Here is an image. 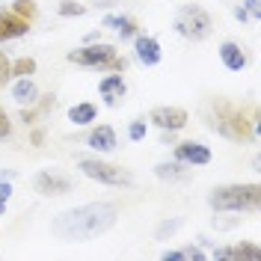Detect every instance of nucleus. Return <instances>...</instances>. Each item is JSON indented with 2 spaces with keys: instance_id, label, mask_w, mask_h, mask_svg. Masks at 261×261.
Segmentation results:
<instances>
[{
  "instance_id": "f257e3e1",
  "label": "nucleus",
  "mask_w": 261,
  "mask_h": 261,
  "mask_svg": "<svg viewBox=\"0 0 261 261\" xmlns=\"http://www.w3.org/2000/svg\"><path fill=\"white\" fill-rule=\"evenodd\" d=\"M113 223H116V205H110V202H89V205H81V208H71V211L60 214L50 223V231L60 241H89V238L104 234Z\"/></svg>"
},
{
  "instance_id": "f03ea898",
  "label": "nucleus",
  "mask_w": 261,
  "mask_h": 261,
  "mask_svg": "<svg viewBox=\"0 0 261 261\" xmlns=\"http://www.w3.org/2000/svg\"><path fill=\"white\" fill-rule=\"evenodd\" d=\"M261 202V187L258 184H226V187H214L208 196V205L214 211H255Z\"/></svg>"
},
{
  "instance_id": "7ed1b4c3",
  "label": "nucleus",
  "mask_w": 261,
  "mask_h": 261,
  "mask_svg": "<svg viewBox=\"0 0 261 261\" xmlns=\"http://www.w3.org/2000/svg\"><path fill=\"white\" fill-rule=\"evenodd\" d=\"M175 30L184 36V39H205L208 33H211V15L202 9V6H196V3H187V6H181L178 15H175Z\"/></svg>"
},
{
  "instance_id": "20e7f679",
  "label": "nucleus",
  "mask_w": 261,
  "mask_h": 261,
  "mask_svg": "<svg viewBox=\"0 0 261 261\" xmlns=\"http://www.w3.org/2000/svg\"><path fill=\"white\" fill-rule=\"evenodd\" d=\"M116 60V48L113 45H86V48L68 50V63L74 65H86V68H110V63Z\"/></svg>"
},
{
  "instance_id": "39448f33",
  "label": "nucleus",
  "mask_w": 261,
  "mask_h": 261,
  "mask_svg": "<svg viewBox=\"0 0 261 261\" xmlns=\"http://www.w3.org/2000/svg\"><path fill=\"white\" fill-rule=\"evenodd\" d=\"M81 172L83 175H89V178L95 181H104V184H130V172H125L122 166H113V163H104L98 161V158H83L81 163Z\"/></svg>"
},
{
  "instance_id": "423d86ee",
  "label": "nucleus",
  "mask_w": 261,
  "mask_h": 261,
  "mask_svg": "<svg viewBox=\"0 0 261 261\" xmlns=\"http://www.w3.org/2000/svg\"><path fill=\"white\" fill-rule=\"evenodd\" d=\"M33 184H36V190L42 196H63L71 190V178L68 175H60L57 169H42L36 178H33Z\"/></svg>"
},
{
  "instance_id": "0eeeda50",
  "label": "nucleus",
  "mask_w": 261,
  "mask_h": 261,
  "mask_svg": "<svg viewBox=\"0 0 261 261\" xmlns=\"http://www.w3.org/2000/svg\"><path fill=\"white\" fill-rule=\"evenodd\" d=\"M175 161L178 163H187V166H205L211 163V148L202 146V143H178L175 146Z\"/></svg>"
},
{
  "instance_id": "6e6552de",
  "label": "nucleus",
  "mask_w": 261,
  "mask_h": 261,
  "mask_svg": "<svg viewBox=\"0 0 261 261\" xmlns=\"http://www.w3.org/2000/svg\"><path fill=\"white\" fill-rule=\"evenodd\" d=\"M223 113L226 116H217V122H214V128L220 130V134H226L231 140H244L246 137V122L241 113H234L231 107H223Z\"/></svg>"
},
{
  "instance_id": "1a4fd4ad",
  "label": "nucleus",
  "mask_w": 261,
  "mask_h": 261,
  "mask_svg": "<svg viewBox=\"0 0 261 261\" xmlns=\"http://www.w3.org/2000/svg\"><path fill=\"white\" fill-rule=\"evenodd\" d=\"M151 122L163 130H181L187 125V113L181 107H158L151 110Z\"/></svg>"
},
{
  "instance_id": "9d476101",
  "label": "nucleus",
  "mask_w": 261,
  "mask_h": 261,
  "mask_svg": "<svg viewBox=\"0 0 261 261\" xmlns=\"http://www.w3.org/2000/svg\"><path fill=\"white\" fill-rule=\"evenodd\" d=\"M30 30V21L18 18L15 12H0V42H9V39H18V36H27Z\"/></svg>"
},
{
  "instance_id": "9b49d317",
  "label": "nucleus",
  "mask_w": 261,
  "mask_h": 261,
  "mask_svg": "<svg viewBox=\"0 0 261 261\" xmlns=\"http://www.w3.org/2000/svg\"><path fill=\"white\" fill-rule=\"evenodd\" d=\"M214 258L220 261H238V258H249V261H261V249L252 244H238V246H228V249H214Z\"/></svg>"
},
{
  "instance_id": "f8f14e48",
  "label": "nucleus",
  "mask_w": 261,
  "mask_h": 261,
  "mask_svg": "<svg viewBox=\"0 0 261 261\" xmlns=\"http://www.w3.org/2000/svg\"><path fill=\"white\" fill-rule=\"evenodd\" d=\"M137 60L143 65H158L161 63V45L151 36H137Z\"/></svg>"
},
{
  "instance_id": "ddd939ff",
  "label": "nucleus",
  "mask_w": 261,
  "mask_h": 261,
  "mask_svg": "<svg viewBox=\"0 0 261 261\" xmlns=\"http://www.w3.org/2000/svg\"><path fill=\"white\" fill-rule=\"evenodd\" d=\"M220 60H223V65H226L228 71H241L246 65V54L241 45H234V42H223L220 45Z\"/></svg>"
},
{
  "instance_id": "4468645a",
  "label": "nucleus",
  "mask_w": 261,
  "mask_h": 261,
  "mask_svg": "<svg viewBox=\"0 0 261 261\" xmlns=\"http://www.w3.org/2000/svg\"><path fill=\"white\" fill-rule=\"evenodd\" d=\"M98 89H101L104 101H107L110 107H116V104H119V98L125 95V81H122V74H107L104 81L98 83Z\"/></svg>"
},
{
  "instance_id": "2eb2a0df",
  "label": "nucleus",
  "mask_w": 261,
  "mask_h": 261,
  "mask_svg": "<svg viewBox=\"0 0 261 261\" xmlns=\"http://www.w3.org/2000/svg\"><path fill=\"white\" fill-rule=\"evenodd\" d=\"M86 143H89V148H95V151H113L116 148V130L110 128V125H101V128H95L86 137Z\"/></svg>"
},
{
  "instance_id": "dca6fc26",
  "label": "nucleus",
  "mask_w": 261,
  "mask_h": 261,
  "mask_svg": "<svg viewBox=\"0 0 261 261\" xmlns=\"http://www.w3.org/2000/svg\"><path fill=\"white\" fill-rule=\"evenodd\" d=\"M36 95H39V89H36V83H33L30 77H21V81L12 86V98H15L18 104H33Z\"/></svg>"
},
{
  "instance_id": "f3484780",
  "label": "nucleus",
  "mask_w": 261,
  "mask_h": 261,
  "mask_svg": "<svg viewBox=\"0 0 261 261\" xmlns=\"http://www.w3.org/2000/svg\"><path fill=\"white\" fill-rule=\"evenodd\" d=\"M104 27H113V30H119L122 39H128V36L137 33V21L128 18V15H107L104 18Z\"/></svg>"
},
{
  "instance_id": "a211bd4d",
  "label": "nucleus",
  "mask_w": 261,
  "mask_h": 261,
  "mask_svg": "<svg viewBox=\"0 0 261 261\" xmlns=\"http://www.w3.org/2000/svg\"><path fill=\"white\" fill-rule=\"evenodd\" d=\"M187 163H158L154 166V172H158V178L163 181H181V178H187V169H184Z\"/></svg>"
},
{
  "instance_id": "6ab92c4d",
  "label": "nucleus",
  "mask_w": 261,
  "mask_h": 261,
  "mask_svg": "<svg viewBox=\"0 0 261 261\" xmlns=\"http://www.w3.org/2000/svg\"><path fill=\"white\" fill-rule=\"evenodd\" d=\"M95 104H74L71 110H68V119L74 122V125H89V122H95Z\"/></svg>"
},
{
  "instance_id": "aec40b11",
  "label": "nucleus",
  "mask_w": 261,
  "mask_h": 261,
  "mask_svg": "<svg viewBox=\"0 0 261 261\" xmlns=\"http://www.w3.org/2000/svg\"><path fill=\"white\" fill-rule=\"evenodd\" d=\"M12 12H15L18 18H24V21H33V18H36V3H33V0H15V3H12Z\"/></svg>"
},
{
  "instance_id": "412c9836",
  "label": "nucleus",
  "mask_w": 261,
  "mask_h": 261,
  "mask_svg": "<svg viewBox=\"0 0 261 261\" xmlns=\"http://www.w3.org/2000/svg\"><path fill=\"white\" fill-rule=\"evenodd\" d=\"M33 71H36V60H30V57H21L12 63V74H18V77H30Z\"/></svg>"
},
{
  "instance_id": "4be33fe9",
  "label": "nucleus",
  "mask_w": 261,
  "mask_h": 261,
  "mask_svg": "<svg viewBox=\"0 0 261 261\" xmlns=\"http://www.w3.org/2000/svg\"><path fill=\"white\" fill-rule=\"evenodd\" d=\"M128 137L137 143V140H143L146 137V122L143 119H137V122H130V128H128Z\"/></svg>"
},
{
  "instance_id": "5701e85b",
  "label": "nucleus",
  "mask_w": 261,
  "mask_h": 261,
  "mask_svg": "<svg viewBox=\"0 0 261 261\" xmlns=\"http://www.w3.org/2000/svg\"><path fill=\"white\" fill-rule=\"evenodd\" d=\"M60 15H83L81 3H71V0H63L60 3Z\"/></svg>"
},
{
  "instance_id": "b1692460",
  "label": "nucleus",
  "mask_w": 261,
  "mask_h": 261,
  "mask_svg": "<svg viewBox=\"0 0 261 261\" xmlns=\"http://www.w3.org/2000/svg\"><path fill=\"white\" fill-rule=\"evenodd\" d=\"M9 196H12V184H9V181H0V214L6 211V205H9Z\"/></svg>"
},
{
  "instance_id": "393cba45",
  "label": "nucleus",
  "mask_w": 261,
  "mask_h": 261,
  "mask_svg": "<svg viewBox=\"0 0 261 261\" xmlns=\"http://www.w3.org/2000/svg\"><path fill=\"white\" fill-rule=\"evenodd\" d=\"M181 228V220H169V223H163L158 228V238H166V234H172V231H178Z\"/></svg>"
},
{
  "instance_id": "a878e982",
  "label": "nucleus",
  "mask_w": 261,
  "mask_h": 261,
  "mask_svg": "<svg viewBox=\"0 0 261 261\" xmlns=\"http://www.w3.org/2000/svg\"><path fill=\"white\" fill-rule=\"evenodd\" d=\"M9 74H12V65H9V60L0 54V83H6L9 81Z\"/></svg>"
},
{
  "instance_id": "bb28decb",
  "label": "nucleus",
  "mask_w": 261,
  "mask_h": 261,
  "mask_svg": "<svg viewBox=\"0 0 261 261\" xmlns=\"http://www.w3.org/2000/svg\"><path fill=\"white\" fill-rule=\"evenodd\" d=\"M3 137H9V116L0 110V140H3Z\"/></svg>"
},
{
  "instance_id": "cd10ccee",
  "label": "nucleus",
  "mask_w": 261,
  "mask_h": 261,
  "mask_svg": "<svg viewBox=\"0 0 261 261\" xmlns=\"http://www.w3.org/2000/svg\"><path fill=\"white\" fill-rule=\"evenodd\" d=\"M184 258H196V261H202V258H205V252H202V249H196V246H190V249H184Z\"/></svg>"
},
{
  "instance_id": "c85d7f7f",
  "label": "nucleus",
  "mask_w": 261,
  "mask_h": 261,
  "mask_svg": "<svg viewBox=\"0 0 261 261\" xmlns=\"http://www.w3.org/2000/svg\"><path fill=\"white\" fill-rule=\"evenodd\" d=\"M246 9L258 18V15H261V0H246Z\"/></svg>"
},
{
  "instance_id": "c756f323",
  "label": "nucleus",
  "mask_w": 261,
  "mask_h": 261,
  "mask_svg": "<svg viewBox=\"0 0 261 261\" xmlns=\"http://www.w3.org/2000/svg\"><path fill=\"white\" fill-rule=\"evenodd\" d=\"M181 258H184V252H172V249L163 252V261H181Z\"/></svg>"
},
{
  "instance_id": "7c9ffc66",
  "label": "nucleus",
  "mask_w": 261,
  "mask_h": 261,
  "mask_svg": "<svg viewBox=\"0 0 261 261\" xmlns=\"http://www.w3.org/2000/svg\"><path fill=\"white\" fill-rule=\"evenodd\" d=\"M21 119H24V125H30L33 119H36V110H24V113H21Z\"/></svg>"
},
{
  "instance_id": "2f4dec72",
  "label": "nucleus",
  "mask_w": 261,
  "mask_h": 261,
  "mask_svg": "<svg viewBox=\"0 0 261 261\" xmlns=\"http://www.w3.org/2000/svg\"><path fill=\"white\" fill-rule=\"evenodd\" d=\"M234 15H238V21H246V9H244V6H238V9H234Z\"/></svg>"
},
{
  "instance_id": "473e14b6",
  "label": "nucleus",
  "mask_w": 261,
  "mask_h": 261,
  "mask_svg": "<svg viewBox=\"0 0 261 261\" xmlns=\"http://www.w3.org/2000/svg\"><path fill=\"white\" fill-rule=\"evenodd\" d=\"M12 175L15 172H0V181H12Z\"/></svg>"
}]
</instances>
